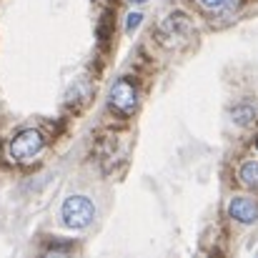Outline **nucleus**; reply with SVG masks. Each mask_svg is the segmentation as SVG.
I'll return each mask as SVG.
<instances>
[{"instance_id":"obj_10","label":"nucleus","mask_w":258,"mask_h":258,"mask_svg":"<svg viewBox=\"0 0 258 258\" xmlns=\"http://www.w3.org/2000/svg\"><path fill=\"white\" fill-rule=\"evenodd\" d=\"M131 5H143V3H148V0H128Z\"/></svg>"},{"instance_id":"obj_1","label":"nucleus","mask_w":258,"mask_h":258,"mask_svg":"<svg viewBox=\"0 0 258 258\" xmlns=\"http://www.w3.org/2000/svg\"><path fill=\"white\" fill-rule=\"evenodd\" d=\"M193 38H196V23H193L185 13H180V10L168 13V15L158 23V28H156V40H158L163 48H168V50L188 45Z\"/></svg>"},{"instance_id":"obj_6","label":"nucleus","mask_w":258,"mask_h":258,"mask_svg":"<svg viewBox=\"0 0 258 258\" xmlns=\"http://www.w3.org/2000/svg\"><path fill=\"white\" fill-rule=\"evenodd\" d=\"M196 5L211 18H228L238 10L241 0H196Z\"/></svg>"},{"instance_id":"obj_11","label":"nucleus","mask_w":258,"mask_h":258,"mask_svg":"<svg viewBox=\"0 0 258 258\" xmlns=\"http://www.w3.org/2000/svg\"><path fill=\"white\" fill-rule=\"evenodd\" d=\"M253 146H256V151H258V138H256V143H253Z\"/></svg>"},{"instance_id":"obj_4","label":"nucleus","mask_w":258,"mask_h":258,"mask_svg":"<svg viewBox=\"0 0 258 258\" xmlns=\"http://www.w3.org/2000/svg\"><path fill=\"white\" fill-rule=\"evenodd\" d=\"M95 218V206L88 196H68L60 206V223L71 231H83Z\"/></svg>"},{"instance_id":"obj_3","label":"nucleus","mask_w":258,"mask_h":258,"mask_svg":"<svg viewBox=\"0 0 258 258\" xmlns=\"http://www.w3.org/2000/svg\"><path fill=\"white\" fill-rule=\"evenodd\" d=\"M105 103H108V110H110L115 118H133L136 110H138V103H141L138 86H136L131 78H118V81H113Z\"/></svg>"},{"instance_id":"obj_5","label":"nucleus","mask_w":258,"mask_h":258,"mask_svg":"<svg viewBox=\"0 0 258 258\" xmlns=\"http://www.w3.org/2000/svg\"><path fill=\"white\" fill-rule=\"evenodd\" d=\"M228 216L241 226H251L258 221V203L251 196H233L228 203Z\"/></svg>"},{"instance_id":"obj_7","label":"nucleus","mask_w":258,"mask_h":258,"mask_svg":"<svg viewBox=\"0 0 258 258\" xmlns=\"http://www.w3.org/2000/svg\"><path fill=\"white\" fill-rule=\"evenodd\" d=\"M256 118H258V103L256 100H241V103H236V105L231 108V120H233L236 125H241V128L253 125Z\"/></svg>"},{"instance_id":"obj_2","label":"nucleus","mask_w":258,"mask_h":258,"mask_svg":"<svg viewBox=\"0 0 258 258\" xmlns=\"http://www.w3.org/2000/svg\"><path fill=\"white\" fill-rule=\"evenodd\" d=\"M45 148H48V138L38 128H25V131H20L10 138L8 156L15 163H33L45 153Z\"/></svg>"},{"instance_id":"obj_8","label":"nucleus","mask_w":258,"mask_h":258,"mask_svg":"<svg viewBox=\"0 0 258 258\" xmlns=\"http://www.w3.org/2000/svg\"><path fill=\"white\" fill-rule=\"evenodd\" d=\"M238 183H241L243 188L258 190V161L241 163V168H238Z\"/></svg>"},{"instance_id":"obj_9","label":"nucleus","mask_w":258,"mask_h":258,"mask_svg":"<svg viewBox=\"0 0 258 258\" xmlns=\"http://www.w3.org/2000/svg\"><path fill=\"white\" fill-rule=\"evenodd\" d=\"M141 23H143V13H141V10L128 13V18H125V33H133Z\"/></svg>"}]
</instances>
